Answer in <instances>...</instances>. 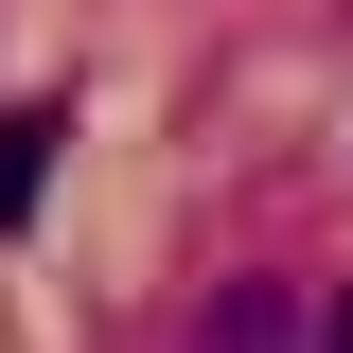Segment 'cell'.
<instances>
[{"label": "cell", "instance_id": "cell-3", "mask_svg": "<svg viewBox=\"0 0 353 353\" xmlns=\"http://www.w3.org/2000/svg\"><path fill=\"white\" fill-rule=\"evenodd\" d=\"M318 353H353V283H336V318H318Z\"/></svg>", "mask_w": 353, "mask_h": 353}, {"label": "cell", "instance_id": "cell-1", "mask_svg": "<svg viewBox=\"0 0 353 353\" xmlns=\"http://www.w3.org/2000/svg\"><path fill=\"white\" fill-rule=\"evenodd\" d=\"M212 353H318L301 283H230V301H212Z\"/></svg>", "mask_w": 353, "mask_h": 353}, {"label": "cell", "instance_id": "cell-2", "mask_svg": "<svg viewBox=\"0 0 353 353\" xmlns=\"http://www.w3.org/2000/svg\"><path fill=\"white\" fill-rule=\"evenodd\" d=\"M53 141H71V106H18V124H0V230L36 212V176H53Z\"/></svg>", "mask_w": 353, "mask_h": 353}]
</instances>
